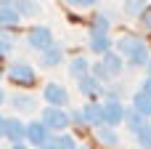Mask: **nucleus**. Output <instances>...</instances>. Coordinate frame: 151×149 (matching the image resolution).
I'll use <instances>...</instances> for the list:
<instances>
[{
    "label": "nucleus",
    "mask_w": 151,
    "mask_h": 149,
    "mask_svg": "<svg viewBox=\"0 0 151 149\" xmlns=\"http://www.w3.org/2000/svg\"><path fill=\"white\" fill-rule=\"evenodd\" d=\"M8 80H13L16 85H32V83L37 80V72H35V67L27 64V61H13V64L8 67Z\"/></svg>",
    "instance_id": "nucleus-1"
},
{
    "label": "nucleus",
    "mask_w": 151,
    "mask_h": 149,
    "mask_svg": "<svg viewBox=\"0 0 151 149\" xmlns=\"http://www.w3.org/2000/svg\"><path fill=\"white\" fill-rule=\"evenodd\" d=\"M42 125H45V131H66L69 128V115L64 112V109H56V107H48V109H42V120H40Z\"/></svg>",
    "instance_id": "nucleus-2"
},
{
    "label": "nucleus",
    "mask_w": 151,
    "mask_h": 149,
    "mask_svg": "<svg viewBox=\"0 0 151 149\" xmlns=\"http://www.w3.org/2000/svg\"><path fill=\"white\" fill-rule=\"evenodd\" d=\"M101 112H104V125L106 128H114V125L125 123V107L117 99H109L106 104H101Z\"/></svg>",
    "instance_id": "nucleus-3"
},
{
    "label": "nucleus",
    "mask_w": 151,
    "mask_h": 149,
    "mask_svg": "<svg viewBox=\"0 0 151 149\" xmlns=\"http://www.w3.org/2000/svg\"><path fill=\"white\" fill-rule=\"evenodd\" d=\"M27 40H29V45L35 51H45V48L53 45V32L48 27H32L29 35H27Z\"/></svg>",
    "instance_id": "nucleus-4"
},
{
    "label": "nucleus",
    "mask_w": 151,
    "mask_h": 149,
    "mask_svg": "<svg viewBox=\"0 0 151 149\" xmlns=\"http://www.w3.org/2000/svg\"><path fill=\"white\" fill-rule=\"evenodd\" d=\"M42 96H45V101H48L50 107H56V109H61V107L69 101L66 88H64V85H58V83H48V85H45V91H42Z\"/></svg>",
    "instance_id": "nucleus-5"
},
{
    "label": "nucleus",
    "mask_w": 151,
    "mask_h": 149,
    "mask_svg": "<svg viewBox=\"0 0 151 149\" xmlns=\"http://www.w3.org/2000/svg\"><path fill=\"white\" fill-rule=\"evenodd\" d=\"M24 139L29 144H35V147H42V144H48V131H45V125L40 120H35V123L24 125Z\"/></svg>",
    "instance_id": "nucleus-6"
},
{
    "label": "nucleus",
    "mask_w": 151,
    "mask_h": 149,
    "mask_svg": "<svg viewBox=\"0 0 151 149\" xmlns=\"http://www.w3.org/2000/svg\"><path fill=\"white\" fill-rule=\"evenodd\" d=\"M114 45H117V56H127V59H130L133 51H135L138 45H143V40H141L138 35H119Z\"/></svg>",
    "instance_id": "nucleus-7"
},
{
    "label": "nucleus",
    "mask_w": 151,
    "mask_h": 149,
    "mask_svg": "<svg viewBox=\"0 0 151 149\" xmlns=\"http://www.w3.org/2000/svg\"><path fill=\"white\" fill-rule=\"evenodd\" d=\"M98 64L104 67V72H106L109 77H117V75L122 72V64H125V61H122V56H117L114 51H109V53H104V56H101V61H98Z\"/></svg>",
    "instance_id": "nucleus-8"
},
{
    "label": "nucleus",
    "mask_w": 151,
    "mask_h": 149,
    "mask_svg": "<svg viewBox=\"0 0 151 149\" xmlns=\"http://www.w3.org/2000/svg\"><path fill=\"white\" fill-rule=\"evenodd\" d=\"M3 136H8L13 144H21V139H24V123H21L19 117H5V131H3Z\"/></svg>",
    "instance_id": "nucleus-9"
},
{
    "label": "nucleus",
    "mask_w": 151,
    "mask_h": 149,
    "mask_svg": "<svg viewBox=\"0 0 151 149\" xmlns=\"http://www.w3.org/2000/svg\"><path fill=\"white\" fill-rule=\"evenodd\" d=\"M80 83V91L88 96V99H98L101 93H104V85L93 77V75H88V77H82V80H77Z\"/></svg>",
    "instance_id": "nucleus-10"
},
{
    "label": "nucleus",
    "mask_w": 151,
    "mask_h": 149,
    "mask_svg": "<svg viewBox=\"0 0 151 149\" xmlns=\"http://www.w3.org/2000/svg\"><path fill=\"white\" fill-rule=\"evenodd\" d=\"M11 107H13V109H21V112H35L37 99L29 96V93H13V96H11Z\"/></svg>",
    "instance_id": "nucleus-11"
},
{
    "label": "nucleus",
    "mask_w": 151,
    "mask_h": 149,
    "mask_svg": "<svg viewBox=\"0 0 151 149\" xmlns=\"http://www.w3.org/2000/svg\"><path fill=\"white\" fill-rule=\"evenodd\" d=\"M82 123H90V125H104V112H101V104H88L82 112H80Z\"/></svg>",
    "instance_id": "nucleus-12"
},
{
    "label": "nucleus",
    "mask_w": 151,
    "mask_h": 149,
    "mask_svg": "<svg viewBox=\"0 0 151 149\" xmlns=\"http://www.w3.org/2000/svg\"><path fill=\"white\" fill-rule=\"evenodd\" d=\"M61 61H64V51H61V45H50V48L42 51V59H40L42 67H56V64H61Z\"/></svg>",
    "instance_id": "nucleus-13"
},
{
    "label": "nucleus",
    "mask_w": 151,
    "mask_h": 149,
    "mask_svg": "<svg viewBox=\"0 0 151 149\" xmlns=\"http://www.w3.org/2000/svg\"><path fill=\"white\" fill-rule=\"evenodd\" d=\"M69 75H72V77H77V80L88 77V75H90V64H88V59H85V56L72 59V61H69Z\"/></svg>",
    "instance_id": "nucleus-14"
},
{
    "label": "nucleus",
    "mask_w": 151,
    "mask_h": 149,
    "mask_svg": "<svg viewBox=\"0 0 151 149\" xmlns=\"http://www.w3.org/2000/svg\"><path fill=\"white\" fill-rule=\"evenodd\" d=\"M90 51L98 53V56L109 53V51H111V40H109V35H90Z\"/></svg>",
    "instance_id": "nucleus-15"
},
{
    "label": "nucleus",
    "mask_w": 151,
    "mask_h": 149,
    "mask_svg": "<svg viewBox=\"0 0 151 149\" xmlns=\"http://www.w3.org/2000/svg\"><path fill=\"white\" fill-rule=\"evenodd\" d=\"M21 21V16L16 13L13 5H0V27H16Z\"/></svg>",
    "instance_id": "nucleus-16"
},
{
    "label": "nucleus",
    "mask_w": 151,
    "mask_h": 149,
    "mask_svg": "<svg viewBox=\"0 0 151 149\" xmlns=\"http://www.w3.org/2000/svg\"><path fill=\"white\" fill-rule=\"evenodd\" d=\"M133 107H135V112H138V115H143V117L151 115V99L146 96V93H141V91L133 96Z\"/></svg>",
    "instance_id": "nucleus-17"
},
{
    "label": "nucleus",
    "mask_w": 151,
    "mask_h": 149,
    "mask_svg": "<svg viewBox=\"0 0 151 149\" xmlns=\"http://www.w3.org/2000/svg\"><path fill=\"white\" fill-rule=\"evenodd\" d=\"M96 136H98V141H101V144H106V147H117V144H119L117 133H114L111 128H106V125H98Z\"/></svg>",
    "instance_id": "nucleus-18"
},
{
    "label": "nucleus",
    "mask_w": 151,
    "mask_h": 149,
    "mask_svg": "<svg viewBox=\"0 0 151 149\" xmlns=\"http://www.w3.org/2000/svg\"><path fill=\"white\" fill-rule=\"evenodd\" d=\"M130 64H133V67H146V64H149V51H146V43H143V45H138V48L133 51Z\"/></svg>",
    "instance_id": "nucleus-19"
},
{
    "label": "nucleus",
    "mask_w": 151,
    "mask_h": 149,
    "mask_svg": "<svg viewBox=\"0 0 151 149\" xmlns=\"http://www.w3.org/2000/svg\"><path fill=\"white\" fill-rule=\"evenodd\" d=\"M53 147L56 149H77V141H74L72 136H66V133H58V136L53 139Z\"/></svg>",
    "instance_id": "nucleus-20"
},
{
    "label": "nucleus",
    "mask_w": 151,
    "mask_h": 149,
    "mask_svg": "<svg viewBox=\"0 0 151 149\" xmlns=\"http://www.w3.org/2000/svg\"><path fill=\"white\" fill-rule=\"evenodd\" d=\"M125 123H127V125H130L133 131H141V128L146 125V117H143V115H138V112L133 109L130 115H125Z\"/></svg>",
    "instance_id": "nucleus-21"
},
{
    "label": "nucleus",
    "mask_w": 151,
    "mask_h": 149,
    "mask_svg": "<svg viewBox=\"0 0 151 149\" xmlns=\"http://www.w3.org/2000/svg\"><path fill=\"white\" fill-rule=\"evenodd\" d=\"M135 139H138L141 149H151V125H143L141 131H135Z\"/></svg>",
    "instance_id": "nucleus-22"
},
{
    "label": "nucleus",
    "mask_w": 151,
    "mask_h": 149,
    "mask_svg": "<svg viewBox=\"0 0 151 149\" xmlns=\"http://www.w3.org/2000/svg\"><path fill=\"white\" fill-rule=\"evenodd\" d=\"M106 32H109V19L104 13H98L93 21V35H106Z\"/></svg>",
    "instance_id": "nucleus-23"
},
{
    "label": "nucleus",
    "mask_w": 151,
    "mask_h": 149,
    "mask_svg": "<svg viewBox=\"0 0 151 149\" xmlns=\"http://www.w3.org/2000/svg\"><path fill=\"white\" fill-rule=\"evenodd\" d=\"M11 48H13V40H11V37H5V35H0V56H5Z\"/></svg>",
    "instance_id": "nucleus-24"
},
{
    "label": "nucleus",
    "mask_w": 151,
    "mask_h": 149,
    "mask_svg": "<svg viewBox=\"0 0 151 149\" xmlns=\"http://www.w3.org/2000/svg\"><path fill=\"white\" fill-rule=\"evenodd\" d=\"M125 11H127V13H143V3H127Z\"/></svg>",
    "instance_id": "nucleus-25"
},
{
    "label": "nucleus",
    "mask_w": 151,
    "mask_h": 149,
    "mask_svg": "<svg viewBox=\"0 0 151 149\" xmlns=\"http://www.w3.org/2000/svg\"><path fill=\"white\" fill-rule=\"evenodd\" d=\"M141 93H146V96L151 99V77H146V80L141 83Z\"/></svg>",
    "instance_id": "nucleus-26"
},
{
    "label": "nucleus",
    "mask_w": 151,
    "mask_h": 149,
    "mask_svg": "<svg viewBox=\"0 0 151 149\" xmlns=\"http://www.w3.org/2000/svg\"><path fill=\"white\" fill-rule=\"evenodd\" d=\"M72 5H74V8H90V5H93V0H74Z\"/></svg>",
    "instance_id": "nucleus-27"
},
{
    "label": "nucleus",
    "mask_w": 151,
    "mask_h": 149,
    "mask_svg": "<svg viewBox=\"0 0 151 149\" xmlns=\"http://www.w3.org/2000/svg\"><path fill=\"white\" fill-rule=\"evenodd\" d=\"M141 16H143V24H146V29H151V11H143Z\"/></svg>",
    "instance_id": "nucleus-28"
},
{
    "label": "nucleus",
    "mask_w": 151,
    "mask_h": 149,
    "mask_svg": "<svg viewBox=\"0 0 151 149\" xmlns=\"http://www.w3.org/2000/svg\"><path fill=\"white\" fill-rule=\"evenodd\" d=\"M3 131H5V117L0 115V136H3Z\"/></svg>",
    "instance_id": "nucleus-29"
},
{
    "label": "nucleus",
    "mask_w": 151,
    "mask_h": 149,
    "mask_svg": "<svg viewBox=\"0 0 151 149\" xmlns=\"http://www.w3.org/2000/svg\"><path fill=\"white\" fill-rule=\"evenodd\" d=\"M40 149H56V147H53V141H48V144H42Z\"/></svg>",
    "instance_id": "nucleus-30"
},
{
    "label": "nucleus",
    "mask_w": 151,
    "mask_h": 149,
    "mask_svg": "<svg viewBox=\"0 0 151 149\" xmlns=\"http://www.w3.org/2000/svg\"><path fill=\"white\" fill-rule=\"evenodd\" d=\"M11 149H29V147H27V144H13Z\"/></svg>",
    "instance_id": "nucleus-31"
},
{
    "label": "nucleus",
    "mask_w": 151,
    "mask_h": 149,
    "mask_svg": "<svg viewBox=\"0 0 151 149\" xmlns=\"http://www.w3.org/2000/svg\"><path fill=\"white\" fill-rule=\"evenodd\" d=\"M3 101H5V93H3V88H0V104H3Z\"/></svg>",
    "instance_id": "nucleus-32"
},
{
    "label": "nucleus",
    "mask_w": 151,
    "mask_h": 149,
    "mask_svg": "<svg viewBox=\"0 0 151 149\" xmlns=\"http://www.w3.org/2000/svg\"><path fill=\"white\" fill-rule=\"evenodd\" d=\"M146 67H149V72H151V59H149V64H146ZM149 77H151V75H149Z\"/></svg>",
    "instance_id": "nucleus-33"
},
{
    "label": "nucleus",
    "mask_w": 151,
    "mask_h": 149,
    "mask_svg": "<svg viewBox=\"0 0 151 149\" xmlns=\"http://www.w3.org/2000/svg\"><path fill=\"white\" fill-rule=\"evenodd\" d=\"M77 149H85V147H77Z\"/></svg>",
    "instance_id": "nucleus-34"
}]
</instances>
